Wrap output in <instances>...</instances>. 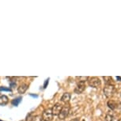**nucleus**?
Wrapping results in <instances>:
<instances>
[{
    "instance_id": "16",
    "label": "nucleus",
    "mask_w": 121,
    "mask_h": 121,
    "mask_svg": "<svg viewBox=\"0 0 121 121\" xmlns=\"http://www.w3.org/2000/svg\"><path fill=\"white\" fill-rule=\"evenodd\" d=\"M0 91H10V89L6 88V87H4V86H1V87H0Z\"/></svg>"
},
{
    "instance_id": "17",
    "label": "nucleus",
    "mask_w": 121,
    "mask_h": 121,
    "mask_svg": "<svg viewBox=\"0 0 121 121\" xmlns=\"http://www.w3.org/2000/svg\"><path fill=\"white\" fill-rule=\"evenodd\" d=\"M48 82H49V78H48L47 80H45L44 84V89H45V88L47 87V86L48 85Z\"/></svg>"
},
{
    "instance_id": "7",
    "label": "nucleus",
    "mask_w": 121,
    "mask_h": 121,
    "mask_svg": "<svg viewBox=\"0 0 121 121\" xmlns=\"http://www.w3.org/2000/svg\"><path fill=\"white\" fill-rule=\"evenodd\" d=\"M29 88V85L26 83H22L21 85L19 86V87L17 89V91L19 93H21V94H23L26 92V90H28Z\"/></svg>"
},
{
    "instance_id": "13",
    "label": "nucleus",
    "mask_w": 121,
    "mask_h": 121,
    "mask_svg": "<svg viewBox=\"0 0 121 121\" xmlns=\"http://www.w3.org/2000/svg\"><path fill=\"white\" fill-rule=\"evenodd\" d=\"M22 98L21 97H17V98H15V99H13L12 100V104L13 106H17L18 104H19L20 103H21V101H22Z\"/></svg>"
},
{
    "instance_id": "1",
    "label": "nucleus",
    "mask_w": 121,
    "mask_h": 121,
    "mask_svg": "<svg viewBox=\"0 0 121 121\" xmlns=\"http://www.w3.org/2000/svg\"><path fill=\"white\" fill-rule=\"evenodd\" d=\"M87 82H88L89 86H91V87H93V88H98V87H100V85H101V82H100L99 78H97V77L89 78Z\"/></svg>"
},
{
    "instance_id": "8",
    "label": "nucleus",
    "mask_w": 121,
    "mask_h": 121,
    "mask_svg": "<svg viewBox=\"0 0 121 121\" xmlns=\"http://www.w3.org/2000/svg\"><path fill=\"white\" fill-rule=\"evenodd\" d=\"M70 97H71L70 93H63V95L62 96V97H61V100H62L63 102H64V103H68L70 100Z\"/></svg>"
},
{
    "instance_id": "22",
    "label": "nucleus",
    "mask_w": 121,
    "mask_h": 121,
    "mask_svg": "<svg viewBox=\"0 0 121 121\" xmlns=\"http://www.w3.org/2000/svg\"><path fill=\"white\" fill-rule=\"evenodd\" d=\"M42 121H45V120H42Z\"/></svg>"
},
{
    "instance_id": "4",
    "label": "nucleus",
    "mask_w": 121,
    "mask_h": 121,
    "mask_svg": "<svg viewBox=\"0 0 121 121\" xmlns=\"http://www.w3.org/2000/svg\"><path fill=\"white\" fill-rule=\"evenodd\" d=\"M69 112H70L69 105H65L64 107H63L62 110H61L60 113H59V118L60 119V120H64V119L69 115Z\"/></svg>"
},
{
    "instance_id": "21",
    "label": "nucleus",
    "mask_w": 121,
    "mask_h": 121,
    "mask_svg": "<svg viewBox=\"0 0 121 121\" xmlns=\"http://www.w3.org/2000/svg\"><path fill=\"white\" fill-rule=\"evenodd\" d=\"M118 121H121V118H120V120H119Z\"/></svg>"
},
{
    "instance_id": "12",
    "label": "nucleus",
    "mask_w": 121,
    "mask_h": 121,
    "mask_svg": "<svg viewBox=\"0 0 121 121\" xmlns=\"http://www.w3.org/2000/svg\"><path fill=\"white\" fill-rule=\"evenodd\" d=\"M114 119H115V116H114L112 112H108L106 114V116H105V121H113Z\"/></svg>"
},
{
    "instance_id": "14",
    "label": "nucleus",
    "mask_w": 121,
    "mask_h": 121,
    "mask_svg": "<svg viewBox=\"0 0 121 121\" xmlns=\"http://www.w3.org/2000/svg\"><path fill=\"white\" fill-rule=\"evenodd\" d=\"M42 120H43L42 116L40 115L33 116V117L31 119V121H42Z\"/></svg>"
},
{
    "instance_id": "3",
    "label": "nucleus",
    "mask_w": 121,
    "mask_h": 121,
    "mask_svg": "<svg viewBox=\"0 0 121 121\" xmlns=\"http://www.w3.org/2000/svg\"><path fill=\"white\" fill-rule=\"evenodd\" d=\"M53 118V114H52V108H47L42 113V119L45 121H52Z\"/></svg>"
},
{
    "instance_id": "19",
    "label": "nucleus",
    "mask_w": 121,
    "mask_h": 121,
    "mask_svg": "<svg viewBox=\"0 0 121 121\" xmlns=\"http://www.w3.org/2000/svg\"><path fill=\"white\" fill-rule=\"evenodd\" d=\"M32 97H37V95H33V94H30Z\"/></svg>"
},
{
    "instance_id": "9",
    "label": "nucleus",
    "mask_w": 121,
    "mask_h": 121,
    "mask_svg": "<svg viewBox=\"0 0 121 121\" xmlns=\"http://www.w3.org/2000/svg\"><path fill=\"white\" fill-rule=\"evenodd\" d=\"M108 106L109 108H111L112 110H115L116 108H118V103L114 100H109L108 102Z\"/></svg>"
},
{
    "instance_id": "18",
    "label": "nucleus",
    "mask_w": 121,
    "mask_h": 121,
    "mask_svg": "<svg viewBox=\"0 0 121 121\" xmlns=\"http://www.w3.org/2000/svg\"><path fill=\"white\" fill-rule=\"evenodd\" d=\"M10 88H14L16 86V82H10Z\"/></svg>"
},
{
    "instance_id": "23",
    "label": "nucleus",
    "mask_w": 121,
    "mask_h": 121,
    "mask_svg": "<svg viewBox=\"0 0 121 121\" xmlns=\"http://www.w3.org/2000/svg\"><path fill=\"white\" fill-rule=\"evenodd\" d=\"M0 121H2V120H0Z\"/></svg>"
},
{
    "instance_id": "20",
    "label": "nucleus",
    "mask_w": 121,
    "mask_h": 121,
    "mask_svg": "<svg viewBox=\"0 0 121 121\" xmlns=\"http://www.w3.org/2000/svg\"><path fill=\"white\" fill-rule=\"evenodd\" d=\"M116 78H117V80H121V78L120 77H117Z\"/></svg>"
},
{
    "instance_id": "6",
    "label": "nucleus",
    "mask_w": 121,
    "mask_h": 121,
    "mask_svg": "<svg viewBox=\"0 0 121 121\" xmlns=\"http://www.w3.org/2000/svg\"><path fill=\"white\" fill-rule=\"evenodd\" d=\"M86 89V85H85V82H79L77 84L76 87L74 89V92L75 93L77 94H80L85 90Z\"/></svg>"
},
{
    "instance_id": "5",
    "label": "nucleus",
    "mask_w": 121,
    "mask_h": 121,
    "mask_svg": "<svg viewBox=\"0 0 121 121\" xmlns=\"http://www.w3.org/2000/svg\"><path fill=\"white\" fill-rule=\"evenodd\" d=\"M62 108H63L62 104H61L60 103H56L53 106V108H52V112L53 116H59L61 110H62Z\"/></svg>"
},
{
    "instance_id": "11",
    "label": "nucleus",
    "mask_w": 121,
    "mask_h": 121,
    "mask_svg": "<svg viewBox=\"0 0 121 121\" xmlns=\"http://www.w3.org/2000/svg\"><path fill=\"white\" fill-rule=\"evenodd\" d=\"M103 79L104 80V82L106 83V85H113V80L112 77L105 76L103 77Z\"/></svg>"
},
{
    "instance_id": "15",
    "label": "nucleus",
    "mask_w": 121,
    "mask_h": 121,
    "mask_svg": "<svg viewBox=\"0 0 121 121\" xmlns=\"http://www.w3.org/2000/svg\"><path fill=\"white\" fill-rule=\"evenodd\" d=\"M77 78L79 79V82H86L88 80L89 77H82V76H80V77H77Z\"/></svg>"
},
{
    "instance_id": "10",
    "label": "nucleus",
    "mask_w": 121,
    "mask_h": 121,
    "mask_svg": "<svg viewBox=\"0 0 121 121\" xmlns=\"http://www.w3.org/2000/svg\"><path fill=\"white\" fill-rule=\"evenodd\" d=\"M8 102H9V99L6 95L0 96V105H6Z\"/></svg>"
},
{
    "instance_id": "2",
    "label": "nucleus",
    "mask_w": 121,
    "mask_h": 121,
    "mask_svg": "<svg viewBox=\"0 0 121 121\" xmlns=\"http://www.w3.org/2000/svg\"><path fill=\"white\" fill-rule=\"evenodd\" d=\"M104 94L106 97H112L114 93H115V87L113 85H106L104 88Z\"/></svg>"
}]
</instances>
